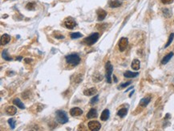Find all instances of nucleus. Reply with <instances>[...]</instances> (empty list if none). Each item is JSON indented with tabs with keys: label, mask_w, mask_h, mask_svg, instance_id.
Masks as SVG:
<instances>
[{
	"label": "nucleus",
	"mask_w": 174,
	"mask_h": 131,
	"mask_svg": "<svg viewBox=\"0 0 174 131\" xmlns=\"http://www.w3.org/2000/svg\"><path fill=\"white\" fill-rule=\"evenodd\" d=\"M121 2H120L119 0H109L108 2V5L111 8H116V7H120L121 6Z\"/></svg>",
	"instance_id": "obj_10"
},
{
	"label": "nucleus",
	"mask_w": 174,
	"mask_h": 131,
	"mask_svg": "<svg viewBox=\"0 0 174 131\" xmlns=\"http://www.w3.org/2000/svg\"><path fill=\"white\" fill-rule=\"evenodd\" d=\"M24 61H25V62H27V63H31V62H32V59H30V58H25Z\"/></svg>",
	"instance_id": "obj_32"
},
{
	"label": "nucleus",
	"mask_w": 174,
	"mask_h": 131,
	"mask_svg": "<svg viewBox=\"0 0 174 131\" xmlns=\"http://www.w3.org/2000/svg\"><path fill=\"white\" fill-rule=\"evenodd\" d=\"M63 25H64V27L66 28H67V29L72 30V29H74L75 27L76 26V23L74 19H72V17H68V18L66 19L64 22H63Z\"/></svg>",
	"instance_id": "obj_5"
},
{
	"label": "nucleus",
	"mask_w": 174,
	"mask_h": 131,
	"mask_svg": "<svg viewBox=\"0 0 174 131\" xmlns=\"http://www.w3.org/2000/svg\"><path fill=\"white\" fill-rule=\"evenodd\" d=\"M110 116V111L107 110V109H105L104 110H103L102 113L100 115V119L102 121H107V119L109 118Z\"/></svg>",
	"instance_id": "obj_13"
},
{
	"label": "nucleus",
	"mask_w": 174,
	"mask_h": 131,
	"mask_svg": "<svg viewBox=\"0 0 174 131\" xmlns=\"http://www.w3.org/2000/svg\"><path fill=\"white\" fill-rule=\"evenodd\" d=\"M97 93V89H96V87H92V88H89L87 89H85L83 91V94L86 96H92L94 95Z\"/></svg>",
	"instance_id": "obj_9"
},
{
	"label": "nucleus",
	"mask_w": 174,
	"mask_h": 131,
	"mask_svg": "<svg viewBox=\"0 0 174 131\" xmlns=\"http://www.w3.org/2000/svg\"><path fill=\"white\" fill-rule=\"evenodd\" d=\"M163 13H164V16L167 17V18H169V17H170L172 15V12L170 11V10L167 9V8H165V9H163Z\"/></svg>",
	"instance_id": "obj_28"
},
{
	"label": "nucleus",
	"mask_w": 174,
	"mask_h": 131,
	"mask_svg": "<svg viewBox=\"0 0 174 131\" xmlns=\"http://www.w3.org/2000/svg\"><path fill=\"white\" fill-rule=\"evenodd\" d=\"M8 124L10 125V128H11L12 130H14L15 127V124H16V122H15V119L10 118V119H8Z\"/></svg>",
	"instance_id": "obj_27"
},
{
	"label": "nucleus",
	"mask_w": 174,
	"mask_h": 131,
	"mask_svg": "<svg viewBox=\"0 0 174 131\" xmlns=\"http://www.w3.org/2000/svg\"><path fill=\"white\" fill-rule=\"evenodd\" d=\"M53 36H54V38H56L57 39H63V38H65V37L63 36V34H61L60 33L58 32V31L54 32L53 33Z\"/></svg>",
	"instance_id": "obj_26"
},
{
	"label": "nucleus",
	"mask_w": 174,
	"mask_h": 131,
	"mask_svg": "<svg viewBox=\"0 0 174 131\" xmlns=\"http://www.w3.org/2000/svg\"><path fill=\"white\" fill-rule=\"evenodd\" d=\"M128 44V40L127 38H121L119 41V49L121 52L124 51Z\"/></svg>",
	"instance_id": "obj_6"
},
{
	"label": "nucleus",
	"mask_w": 174,
	"mask_h": 131,
	"mask_svg": "<svg viewBox=\"0 0 174 131\" xmlns=\"http://www.w3.org/2000/svg\"><path fill=\"white\" fill-rule=\"evenodd\" d=\"M97 115H98L97 114V110H96V109L92 108L88 111V113H87V117L89 119H91V118H94V117H97Z\"/></svg>",
	"instance_id": "obj_14"
},
{
	"label": "nucleus",
	"mask_w": 174,
	"mask_h": 131,
	"mask_svg": "<svg viewBox=\"0 0 174 131\" xmlns=\"http://www.w3.org/2000/svg\"><path fill=\"white\" fill-rule=\"evenodd\" d=\"M56 119L60 124H65L68 122V116L63 110H57L56 112Z\"/></svg>",
	"instance_id": "obj_2"
},
{
	"label": "nucleus",
	"mask_w": 174,
	"mask_h": 131,
	"mask_svg": "<svg viewBox=\"0 0 174 131\" xmlns=\"http://www.w3.org/2000/svg\"><path fill=\"white\" fill-rule=\"evenodd\" d=\"M100 34L98 33H92L88 37L85 38L83 40V43H84L86 46H92L98 41Z\"/></svg>",
	"instance_id": "obj_3"
},
{
	"label": "nucleus",
	"mask_w": 174,
	"mask_h": 131,
	"mask_svg": "<svg viewBox=\"0 0 174 131\" xmlns=\"http://www.w3.org/2000/svg\"><path fill=\"white\" fill-rule=\"evenodd\" d=\"M70 36H71V38L72 39H74V38H79L80 37H83V34L80 32H75V33H72L70 34Z\"/></svg>",
	"instance_id": "obj_24"
},
{
	"label": "nucleus",
	"mask_w": 174,
	"mask_h": 131,
	"mask_svg": "<svg viewBox=\"0 0 174 131\" xmlns=\"http://www.w3.org/2000/svg\"><path fill=\"white\" fill-rule=\"evenodd\" d=\"M6 112L7 114H9V115H15V113H16V112H17V110H16V108H15V106H8V107L6 108Z\"/></svg>",
	"instance_id": "obj_18"
},
{
	"label": "nucleus",
	"mask_w": 174,
	"mask_h": 131,
	"mask_svg": "<svg viewBox=\"0 0 174 131\" xmlns=\"http://www.w3.org/2000/svg\"><path fill=\"white\" fill-rule=\"evenodd\" d=\"M173 38H174V33H172L170 35H169V38L168 42H167V43H166V44H165V46H164V47H165V48H167V47H169V46H170V44L172 43V42H173Z\"/></svg>",
	"instance_id": "obj_25"
},
{
	"label": "nucleus",
	"mask_w": 174,
	"mask_h": 131,
	"mask_svg": "<svg viewBox=\"0 0 174 131\" xmlns=\"http://www.w3.org/2000/svg\"><path fill=\"white\" fill-rule=\"evenodd\" d=\"M127 113H128L127 109L126 108H122L118 111L117 114H118V116H120V117H124L125 116H126Z\"/></svg>",
	"instance_id": "obj_23"
},
{
	"label": "nucleus",
	"mask_w": 174,
	"mask_h": 131,
	"mask_svg": "<svg viewBox=\"0 0 174 131\" xmlns=\"http://www.w3.org/2000/svg\"><path fill=\"white\" fill-rule=\"evenodd\" d=\"M173 52H170V53L167 54L166 56L164 57V58H163L162 61H161V63H162L163 65H164V64H166V63H168L169 61L172 58H173Z\"/></svg>",
	"instance_id": "obj_20"
},
{
	"label": "nucleus",
	"mask_w": 174,
	"mask_h": 131,
	"mask_svg": "<svg viewBox=\"0 0 174 131\" xmlns=\"http://www.w3.org/2000/svg\"><path fill=\"white\" fill-rule=\"evenodd\" d=\"M124 75L125 78H136V76H138L139 75V73H138V72H132V71L128 70V71H126L124 74Z\"/></svg>",
	"instance_id": "obj_16"
},
{
	"label": "nucleus",
	"mask_w": 174,
	"mask_h": 131,
	"mask_svg": "<svg viewBox=\"0 0 174 131\" xmlns=\"http://www.w3.org/2000/svg\"><path fill=\"white\" fill-rule=\"evenodd\" d=\"M132 68L133 70H138L139 69H140V61L138 59H134L133 61V62H132V65H131Z\"/></svg>",
	"instance_id": "obj_19"
},
{
	"label": "nucleus",
	"mask_w": 174,
	"mask_h": 131,
	"mask_svg": "<svg viewBox=\"0 0 174 131\" xmlns=\"http://www.w3.org/2000/svg\"><path fill=\"white\" fill-rule=\"evenodd\" d=\"M97 14H98V20L103 21L105 19V17H106L107 12L103 9H99L97 10Z\"/></svg>",
	"instance_id": "obj_11"
},
{
	"label": "nucleus",
	"mask_w": 174,
	"mask_h": 131,
	"mask_svg": "<svg viewBox=\"0 0 174 131\" xmlns=\"http://www.w3.org/2000/svg\"><path fill=\"white\" fill-rule=\"evenodd\" d=\"M98 100H99V95H98V94H96L94 98H92V100H91V104H92V105H93V104H95V103H96V102H98Z\"/></svg>",
	"instance_id": "obj_29"
},
{
	"label": "nucleus",
	"mask_w": 174,
	"mask_h": 131,
	"mask_svg": "<svg viewBox=\"0 0 174 131\" xmlns=\"http://www.w3.org/2000/svg\"><path fill=\"white\" fill-rule=\"evenodd\" d=\"M88 128L92 131H96L100 130L101 125L100 123L97 121H91L88 122Z\"/></svg>",
	"instance_id": "obj_7"
},
{
	"label": "nucleus",
	"mask_w": 174,
	"mask_h": 131,
	"mask_svg": "<svg viewBox=\"0 0 174 131\" xmlns=\"http://www.w3.org/2000/svg\"><path fill=\"white\" fill-rule=\"evenodd\" d=\"M13 103H14L15 106H17V107L20 108V109H25V106H24L23 102L21 101L19 98H15L13 100Z\"/></svg>",
	"instance_id": "obj_17"
},
{
	"label": "nucleus",
	"mask_w": 174,
	"mask_h": 131,
	"mask_svg": "<svg viewBox=\"0 0 174 131\" xmlns=\"http://www.w3.org/2000/svg\"><path fill=\"white\" fill-rule=\"evenodd\" d=\"M83 113V110L79 107H74L70 110V114L73 117H77V116H80Z\"/></svg>",
	"instance_id": "obj_8"
},
{
	"label": "nucleus",
	"mask_w": 174,
	"mask_h": 131,
	"mask_svg": "<svg viewBox=\"0 0 174 131\" xmlns=\"http://www.w3.org/2000/svg\"><path fill=\"white\" fill-rule=\"evenodd\" d=\"M113 78H114V80H115V82H117V79H116V78L115 75H113Z\"/></svg>",
	"instance_id": "obj_33"
},
{
	"label": "nucleus",
	"mask_w": 174,
	"mask_h": 131,
	"mask_svg": "<svg viewBox=\"0 0 174 131\" xmlns=\"http://www.w3.org/2000/svg\"><path fill=\"white\" fill-rule=\"evenodd\" d=\"M160 1H161V3L164 4H170L173 3L174 0H160Z\"/></svg>",
	"instance_id": "obj_31"
},
{
	"label": "nucleus",
	"mask_w": 174,
	"mask_h": 131,
	"mask_svg": "<svg viewBox=\"0 0 174 131\" xmlns=\"http://www.w3.org/2000/svg\"><path fill=\"white\" fill-rule=\"evenodd\" d=\"M132 82H125V83H122L120 84V86H119V89H122V88H124V87H126L128 86H129L130 84H131Z\"/></svg>",
	"instance_id": "obj_30"
},
{
	"label": "nucleus",
	"mask_w": 174,
	"mask_h": 131,
	"mask_svg": "<svg viewBox=\"0 0 174 131\" xmlns=\"http://www.w3.org/2000/svg\"><path fill=\"white\" fill-rule=\"evenodd\" d=\"M151 101V97L150 96H148V97H145L144 98H142L141 100H140V106H141L142 107H145V106H147V105Z\"/></svg>",
	"instance_id": "obj_15"
},
{
	"label": "nucleus",
	"mask_w": 174,
	"mask_h": 131,
	"mask_svg": "<svg viewBox=\"0 0 174 131\" xmlns=\"http://www.w3.org/2000/svg\"><path fill=\"white\" fill-rule=\"evenodd\" d=\"M10 41V36L7 34H4L1 37V44L6 45Z\"/></svg>",
	"instance_id": "obj_12"
},
{
	"label": "nucleus",
	"mask_w": 174,
	"mask_h": 131,
	"mask_svg": "<svg viewBox=\"0 0 174 131\" xmlns=\"http://www.w3.org/2000/svg\"><path fill=\"white\" fill-rule=\"evenodd\" d=\"M66 62L68 64L76 66L80 62V57L79 56L78 54H71L69 55H67L65 57Z\"/></svg>",
	"instance_id": "obj_1"
},
{
	"label": "nucleus",
	"mask_w": 174,
	"mask_h": 131,
	"mask_svg": "<svg viewBox=\"0 0 174 131\" xmlns=\"http://www.w3.org/2000/svg\"><path fill=\"white\" fill-rule=\"evenodd\" d=\"M2 56H3V58L6 61H11L12 60V58L9 55V54H8V52L6 50H4V51H3V53H2Z\"/></svg>",
	"instance_id": "obj_22"
},
{
	"label": "nucleus",
	"mask_w": 174,
	"mask_h": 131,
	"mask_svg": "<svg viewBox=\"0 0 174 131\" xmlns=\"http://www.w3.org/2000/svg\"><path fill=\"white\" fill-rule=\"evenodd\" d=\"M105 69H106V74H105V77H106V80L108 83L112 82V74L113 71V66L111 64L110 62H107L105 65Z\"/></svg>",
	"instance_id": "obj_4"
},
{
	"label": "nucleus",
	"mask_w": 174,
	"mask_h": 131,
	"mask_svg": "<svg viewBox=\"0 0 174 131\" xmlns=\"http://www.w3.org/2000/svg\"><path fill=\"white\" fill-rule=\"evenodd\" d=\"M36 6V3H34V2H31V3H28L26 5V9L28 10H35Z\"/></svg>",
	"instance_id": "obj_21"
},
{
	"label": "nucleus",
	"mask_w": 174,
	"mask_h": 131,
	"mask_svg": "<svg viewBox=\"0 0 174 131\" xmlns=\"http://www.w3.org/2000/svg\"><path fill=\"white\" fill-rule=\"evenodd\" d=\"M16 59H18V60H21V59H22V57H19V58H17Z\"/></svg>",
	"instance_id": "obj_34"
}]
</instances>
